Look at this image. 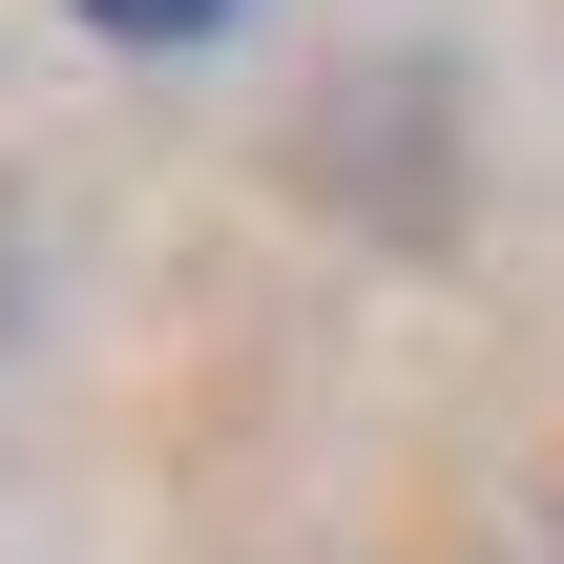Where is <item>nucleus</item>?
<instances>
[{
    "instance_id": "1",
    "label": "nucleus",
    "mask_w": 564,
    "mask_h": 564,
    "mask_svg": "<svg viewBox=\"0 0 564 564\" xmlns=\"http://www.w3.org/2000/svg\"><path fill=\"white\" fill-rule=\"evenodd\" d=\"M84 21H105V42H230L251 0H84Z\"/></svg>"
}]
</instances>
